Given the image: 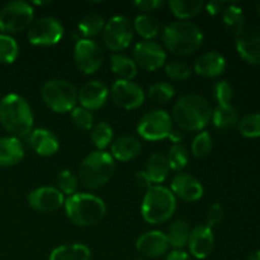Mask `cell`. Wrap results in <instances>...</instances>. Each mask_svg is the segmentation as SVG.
Here are the masks:
<instances>
[{"label":"cell","mask_w":260,"mask_h":260,"mask_svg":"<svg viewBox=\"0 0 260 260\" xmlns=\"http://www.w3.org/2000/svg\"><path fill=\"white\" fill-rule=\"evenodd\" d=\"M212 107L210 102L198 94H187L175 102L172 118L180 129L202 131L211 121Z\"/></svg>","instance_id":"cell-1"},{"label":"cell","mask_w":260,"mask_h":260,"mask_svg":"<svg viewBox=\"0 0 260 260\" xmlns=\"http://www.w3.org/2000/svg\"><path fill=\"white\" fill-rule=\"evenodd\" d=\"M0 123L10 136L28 137L33 131V113L28 102L18 94H8L0 101Z\"/></svg>","instance_id":"cell-2"},{"label":"cell","mask_w":260,"mask_h":260,"mask_svg":"<svg viewBox=\"0 0 260 260\" xmlns=\"http://www.w3.org/2000/svg\"><path fill=\"white\" fill-rule=\"evenodd\" d=\"M161 40L168 51L178 56L194 53L203 43V33L197 24L188 20L172 22L164 28Z\"/></svg>","instance_id":"cell-3"},{"label":"cell","mask_w":260,"mask_h":260,"mask_svg":"<svg viewBox=\"0 0 260 260\" xmlns=\"http://www.w3.org/2000/svg\"><path fill=\"white\" fill-rule=\"evenodd\" d=\"M63 206L69 220L80 228L96 225L107 212L103 200L90 193H75L65 201Z\"/></svg>","instance_id":"cell-4"},{"label":"cell","mask_w":260,"mask_h":260,"mask_svg":"<svg viewBox=\"0 0 260 260\" xmlns=\"http://www.w3.org/2000/svg\"><path fill=\"white\" fill-rule=\"evenodd\" d=\"M177 208V198L162 185H152L146 190L141 205L142 218L150 225H160L172 218Z\"/></svg>","instance_id":"cell-5"},{"label":"cell","mask_w":260,"mask_h":260,"mask_svg":"<svg viewBox=\"0 0 260 260\" xmlns=\"http://www.w3.org/2000/svg\"><path fill=\"white\" fill-rule=\"evenodd\" d=\"M114 159L107 151L90 152L79 167V182L88 189H99L109 182L114 173Z\"/></svg>","instance_id":"cell-6"},{"label":"cell","mask_w":260,"mask_h":260,"mask_svg":"<svg viewBox=\"0 0 260 260\" xmlns=\"http://www.w3.org/2000/svg\"><path fill=\"white\" fill-rule=\"evenodd\" d=\"M41 96L43 103L56 113L71 112L78 103L76 88L62 79H52L46 81L41 88Z\"/></svg>","instance_id":"cell-7"},{"label":"cell","mask_w":260,"mask_h":260,"mask_svg":"<svg viewBox=\"0 0 260 260\" xmlns=\"http://www.w3.org/2000/svg\"><path fill=\"white\" fill-rule=\"evenodd\" d=\"M32 5L22 0L10 2L0 10V30L4 35L19 33L30 27L33 23Z\"/></svg>","instance_id":"cell-8"},{"label":"cell","mask_w":260,"mask_h":260,"mask_svg":"<svg viewBox=\"0 0 260 260\" xmlns=\"http://www.w3.org/2000/svg\"><path fill=\"white\" fill-rule=\"evenodd\" d=\"M173 129V118L162 109H154L141 117L137 123L140 136L149 141H159L168 139Z\"/></svg>","instance_id":"cell-9"},{"label":"cell","mask_w":260,"mask_h":260,"mask_svg":"<svg viewBox=\"0 0 260 260\" xmlns=\"http://www.w3.org/2000/svg\"><path fill=\"white\" fill-rule=\"evenodd\" d=\"M134 25L123 15L112 17L104 25L102 40L111 51H121L128 47L134 40Z\"/></svg>","instance_id":"cell-10"},{"label":"cell","mask_w":260,"mask_h":260,"mask_svg":"<svg viewBox=\"0 0 260 260\" xmlns=\"http://www.w3.org/2000/svg\"><path fill=\"white\" fill-rule=\"evenodd\" d=\"M63 25L57 18L43 17L28 28V41L35 46H53L63 37Z\"/></svg>","instance_id":"cell-11"},{"label":"cell","mask_w":260,"mask_h":260,"mask_svg":"<svg viewBox=\"0 0 260 260\" xmlns=\"http://www.w3.org/2000/svg\"><path fill=\"white\" fill-rule=\"evenodd\" d=\"M104 60V51L95 41L81 38L74 48V61L76 68L84 74H94L99 70Z\"/></svg>","instance_id":"cell-12"},{"label":"cell","mask_w":260,"mask_h":260,"mask_svg":"<svg viewBox=\"0 0 260 260\" xmlns=\"http://www.w3.org/2000/svg\"><path fill=\"white\" fill-rule=\"evenodd\" d=\"M109 96L116 106L127 111L140 108L145 101V93L141 86L134 81L119 79L109 89Z\"/></svg>","instance_id":"cell-13"},{"label":"cell","mask_w":260,"mask_h":260,"mask_svg":"<svg viewBox=\"0 0 260 260\" xmlns=\"http://www.w3.org/2000/svg\"><path fill=\"white\" fill-rule=\"evenodd\" d=\"M137 68L146 71H155L167 61V53L162 46L154 41H141L134 48V58Z\"/></svg>","instance_id":"cell-14"},{"label":"cell","mask_w":260,"mask_h":260,"mask_svg":"<svg viewBox=\"0 0 260 260\" xmlns=\"http://www.w3.org/2000/svg\"><path fill=\"white\" fill-rule=\"evenodd\" d=\"M28 205L38 212H53L65 203L63 194L53 187H41L28 194Z\"/></svg>","instance_id":"cell-15"},{"label":"cell","mask_w":260,"mask_h":260,"mask_svg":"<svg viewBox=\"0 0 260 260\" xmlns=\"http://www.w3.org/2000/svg\"><path fill=\"white\" fill-rule=\"evenodd\" d=\"M136 249L141 255L150 259H156L167 255L169 253L170 245L164 233L149 231L137 239Z\"/></svg>","instance_id":"cell-16"},{"label":"cell","mask_w":260,"mask_h":260,"mask_svg":"<svg viewBox=\"0 0 260 260\" xmlns=\"http://www.w3.org/2000/svg\"><path fill=\"white\" fill-rule=\"evenodd\" d=\"M172 193L184 202H197L203 196V185L188 173H177L172 180Z\"/></svg>","instance_id":"cell-17"},{"label":"cell","mask_w":260,"mask_h":260,"mask_svg":"<svg viewBox=\"0 0 260 260\" xmlns=\"http://www.w3.org/2000/svg\"><path fill=\"white\" fill-rule=\"evenodd\" d=\"M109 96V90L106 84L98 80H91L84 84L78 91V101L80 107L88 111L101 109L107 103Z\"/></svg>","instance_id":"cell-18"},{"label":"cell","mask_w":260,"mask_h":260,"mask_svg":"<svg viewBox=\"0 0 260 260\" xmlns=\"http://www.w3.org/2000/svg\"><path fill=\"white\" fill-rule=\"evenodd\" d=\"M215 245V236L212 229L207 225H198L190 230L188 249L190 255L196 259H205L212 253Z\"/></svg>","instance_id":"cell-19"},{"label":"cell","mask_w":260,"mask_h":260,"mask_svg":"<svg viewBox=\"0 0 260 260\" xmlns=\"http://www.w3.org/2000/svg\"><path fill=\"white\" fill-rule=\"evenodd\" d=\"M236 50L245 62L260 65V28H249L236 38Z\"/></svg>","instance_id":"cell-20"},{"label":"cell","mask_w":260,"mask_h":260,"mask_svg":"<svg viewBox=\"0 0 260 260\" xmlns=\"http://www.w3.org/2000/svg\"><path fill=\"white\" fill-rule=\"evenodd\" d=\"M226 69V60L217 51L202 53L194 62V71L203 78H217Z\"/></svg>","instance_id":"cell-21"},{"label":"cell","mask_w":260,"mask_h":260,"mask_svg":"<svg viewBox=\"0 0 260 260\" xmlns=\"http://www.w3.org/2000/svg\"><path fill=\"white\" fill-rule=\"evenodd\" d=\"M28 142L33 151L40 156H52L58 150V139L50 129H33L28 135Z\"/></svg>","instance_id":"cell-22"},{"label":"cell","mask_w":260,"mask_h":260,"mask_svg":"<svg viewBox=\"0 0 260 260\" xmlns=\"http://www.w3.org/2000/svg\"><path fill=\"white\" fill-rule=\"evenodd\" d=\"M24 157V146L17 137L0 139V167L9 168L19 164Z\"/></svg>","instance_id":"cell-23"},{"label":"cell","mask_w":260,"mask_h":260,"mask_svg":"<svg viewBox=\"0 0 260 260\" xmlns=\"http://www.w3.org/2000/svg\"><path fill=\"white\" fill-rule=\"evenodd\" d=\"M141 152V142L137 137L124 135L118 137L111 146V155L119 161H129L137 157Z\"/></svg>","instance_id":"cell-24"},{"label":"cell","mask_w":260,"mask_h":260,"mask_svg":"<svg viewBox=\"0 0 260 260\" xmlns=\"http://www.w3.org/2000/svg\"><path fill=\"white\" fill-rule=\"evenodd\" d=\"M213 126L218 129H228L239 123L238 109L233 104H218L212 111Z\"/></svg>","instance_id":"cell-25"},{"label":"cell","mask_w":260,"mask_h":260,"mask_svg":"<svg viewBox=\"0 0 260 260\" xmlns=\"http://www.w3.org/2000/svg\"><path fill=\"white\" fill-rule=\"evenodd\" d=\"M146 174L155 184L165 182L169 177L170 167L168 162L167 156L162 154H154L149 157L146 162Z\"/></svg>","instance_id":"cell-26"},{"label":"cell","mask_w":260,"mask_h":260,"mask_svg":"<svg viewBox=\"0 0 260 260\" xmlns=\"http://www.w3.org/2000/svg\"><path fill=\"white\" fill-rule=\"evenodd\" d=\"M169 241L170 248L174 250H182L188 245L190 235L189 223L184 220H177L169 226L168 234H165Z\"/></svg>","instance_id":"cell-27"},{"label":"cell","mask_w":260,"mask_h":260,"mask_svg":"<svg viewBox=\"0 0 260 260\" xmlns=\"http://www.w3.org/2000/svg\"><path fill=\"white\" fill-rule=\"evenodd\" d=\"M111 69L114 74L119 78V80H129L136 78L137 65L131 57L122 53H114L109 60Z\"/></svg>","instance_id":"cell-28"},{"label":"cell","mask_w":260,"mask_h":260,"mask_svg":"<svg viewBox=\"0 0 260 260\" xmlns=\"http://www.w3.org/2000/svg\"><path fill=\"white\" fill-rule=\"evenodd\" d=\"M48 260H90V250L83 244H66L52 250Z\"/></svg>","instance_id":"cell-29"},{"label":"cell","mask_w":260,"mask_h":260,"mask_svg":"<svg viewBox=\"0 0 260 260\" xmlns=\"http://www.w3.org/2000/svg\"><path fill=\"white\" fill-rule=\"evenodd\" d=\"M222 23L229 32L235 35L236 37L240 36L245 29L244 28L245 23H244L243 9L235 4L229 5L222 12Z\"/></svg>","instance_id":"cell-30"},{"label":"cell","mask_w":260,"mask_h":260,"mask_svg":"<svg viewBox=\"0 0 260 260\" xmlns=\"http://www.w3.org/2000/svg\"><path fill=\"white\" fill-rule=\"evenodd\" d=\"M170 12L178 19L185 20L193 18L202 10V0H172L169 2Z\"/></svg>","instance_id":"cell-31"},{"label":"cell","mask_w":260,"mask_h":260,"mask_svg":"<svg viewBox=\"0 0 260 260\" xmlns=\"http://www.w3.org/2000/svg\"><path fill=\"white\" fill-rule=\"evenodd\" d=\"M134 30L144 38V41H151L160 33V23L149 14L137 15L134 22Z\"/></svg>","instance_id":"cell-32"},{"label":"cell","mask_w":260,"mask_h":260,"mask_svg":"<svg viewBox=\"0 0 260 260\" xmlns=\"http://www.w3.org/2000/svg\"><path fill=\"white\" fill-rule=\"evenodd\" d=\"M104 25H106V22H104L103 17L96 13H91V14L81 18V20L79 22V32L81 36H84V38L90 40L103 32Z\"/></svg>","instance_id":"cell-33"},{"label":"cell","mask_w":260,"mask_h":260,"mask_svg":"<svg viewBox=\"0 0 260 260\" xmlns=\"http://www.w3.org/2000/svg\"><path fill=\"white\" fill-rule=\"evenodd\" d=\"M167 160L169 162L170 170L182 173V170L187 167L188 161H189V152L183 144L172 145L168 151Z\"/></svg>","instance_id":"cell-34"},{"label":"cell","mask_w":260,"mask_h":260,"mask_svg":"<svg viewBox=\"0 0 260 260\" xmlns=\"http://www.w3.org/2000/svg\"><path fill=\"white\" fill-rule=\"evenodd\" d=\"M90 139L94 146L101 151H104L113 139V129L107 122H98L90 129Z\"/></svg>","instance_id":"cell-35"},{"label":"cell","mask_w":260,"mask_h":260,"mask_svg":"<svg viewBox=\"0 0 260 260\" xmlns=\"http://www.w3.org/2000/svg\"><path fill=\"white\" fill-rule=\"evenodd\" d=\"M19 55L18 43L12 36L0 33V63H13Z\"/></svg>","instance_id":"cell-36"},{"label":"cell","mask_w":260,"mask_h":260,"mask_svg":"<svg viewBox=\"0 0 260 260\" xmlns=\"http://www.w3.org/2000/svg\"><path fill=\"white\" fill-rule=\"evenodd\" d=\"M174 96V88L169 83H156L147 90V98L154 104H167Z\"/></svg>","instance_id":"cell-37"},{"label":"cell","mask_w":260,"mask_h":260,"mask_svg":"<svg viewBox=\"0 0 260 260\" xmlns=\"http://www.w3.org/2000/svg\"><path fill=\"white\" fill-rule=\"evenodd\" d=\"M239 131L246 139L260 137V114L249 113L239 121Z\"/></svg>","instance_id":"cell-38"},{"label":"cell","mask_w":260,"mask_h":260,"mask_svg":"<svg viewBox=\"0 0 260 260\" xmlns=\"http://www.w3.org/2000/svg\"><path fill=\"white\" fill-rule=\"evenodd\" d=\"M213 142L212 137L207 131H202L194 137L192 142V154L193 156L202 159V157L208 156L212 151Z\"/></svg>","instance_id":"cell-39"},{"label":"cell","mask_w":260,"mask_h":260,"mask_svg":"<svg viewBox=\"0 0 260 260\" xmlns=\"http://www.w3.org/2000/svg\"><path fill=\"white\" fill-rule=\"evenodd\" d=\"M57 189L60 190L62 194L73 196L75 194L79 187V179L73 172L70 170H62L58 173L57 175Z\"/></svg>","instance_id":"cell-40"},{"label":"cell","mask_w":260,"mask_h":260,"mask_svg":"<svg viewBox=\"0 0 260 260\" xmlns=\"http://www.w3.org/2000/svg\"><path fill=\"white\" fill-rule=\"evenodd\" d=\"M71 122H73V124L76 128L88 131V129H91V127L94 126V117L91 112L88 111V109L83 108V107H75L71 111Z\"/></svg>","instance_id":"cell-41"},{"label":"cell","mask_w":260,"mask_h":260,"mask_svg":"<svg viewBox=\"0 0 260 260\" xmlns=\"http://www.w3.org/2000/svg\"><path fill=\"white\" fill-rule=\"evenodd\" d=\"M190 68L185 62L182 61H173V62L168 63L165 66V74H167L168 78H170L172 80L177 81H183L187 80L190 76Z\"/></svg>","instance_id":"cell-42"},{"label":"cell","mask_w":260,"mask_h":260,"mask_svg":"<svg viewBox=\"0 0 260 260\" xmlns=\"http://www.w3.org/2000/svg\"><path fill=\"white\" fill-rule=\"evenodd\" d=\"M233 86L226 80L217 81L213 86V98L218 104H230L233 99Z\"/></svg>","instance_id":"cell-43"},{"label":"cell","mask_w":260,"mask_h":260,"mask_svg":"<svg viewBox=\"0 0 260 260\" xmlns=\"http://www.w3.org/2000/svg\"><path fill=\"white\" fill-rule=\"evenodd\" d=\"M225 218V210L220 203H213L207 212V226L208 228H215L218 226Z\"/></svg>","instance_id":"cell-44"},{"label":"cell","mask_w":260,"mask_h":260,"mask_svg":"<svg viewBox=\"0 0 260 260\" xmlns=\"http://www.w3.org/2000/svg\"><path fill=\"white\" fill-rule=\"evenodd\" d=\"M135 8L144 13H151L157 10L164 5V2L161 0H136L134 3Z\"/></svg>","instance_id":"cell-45"},{"label":"cell","mask_w":260,"mask_h":260,"mask_svg":"<svg viewBox=\"0 0 260 260\" xmlns=\"http://www.w3.org/2000/svg\"><path fill=\"white\" fill-rule=\"evenodd\" d=\"M135 182L139 185L140 188H144V189H150L152 187V182L149 178V175L146 174L145 170H141V172H137L136 175H135Z\"/></svg>","instance_id":"cell-46"},{"label":"cell","mask_w":260,"mask_h":260,"mask_svg":"<svg viewBox=\"0 0 260 260\" xmlns=\"http://www.w3.org/2000/svg\"><path fill=\"white\" fill-rule=\"evenodd\" d=\"M223 9H225V3L218 2V0H211L206 4V10L211 15H218L223 12Z\"/></svg>","instance_id":"cell-47"},{"label":"cell","mask_w":260,"mask_h":260,"mask_svg":"<svg viewBox=\"0 0 260 260\" xmlns=\"http://www.w3.org/2000/svg\"><path fill=\"white\" fill-rule=\"evenodd\" d=\"M164 260H193L192 256L183 250H173L165 255Z\"/></svg>","instance_id":"cell-48"},{"label":"cell","mask_w":260,"mask_h":260,"mask_svg":"<svg viewBox=\"0 0 260 260\" xmlns=\"http://www.w3.org/2000/svg\"><path fill=\"white\" fill-rule=\"evenodd\" d=\"M168 139L170 140V142H173V145H177V144H180V142L183 141V139H184V136H183V132L180 131V129H172V132L169 134V136H168Z\"/></svg>","instance_id":"cell-49"},{"label":"cell","mask_w":260,"mask_h":260,"mask_svg":"<svg viewBox=\"0 0 260 260\" xmlns=\"http://www.w3.org/2000/svg\"><path fill=\"white\" fill-rule=\"evenodd\" d=\"M246 260H260V250H254L251 251L248 255Z\"/></svg>","instance_id":"cell-50"},{"label":"cell","mask_w":260,"mask_h":260,"mask_svg":"<svg viewBox=\"0 0 260 260\" xmlns=\"http://www.w3.org/2000/svg\"><path fill=\"white\" fill-rule=\"evenodd\" d=\"M255 9H256V13H258L259 17H260V0H259V2L255 3Z\"/></svg>","instance_id":"cell-51"},{"label":"cell","mask_w":260,"mask_h":260,"mask_svg":"<svg viewBox=\"0 0 260 260\" xmlns=\"http://www.w3.org/2000/svg\"><path fill=\"white\" fill-rule=\"evenodd\" d=\"M135 260H144V259H135Z\"/></svg>","instance_id":"cell-52"}]
</instances>
